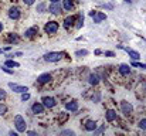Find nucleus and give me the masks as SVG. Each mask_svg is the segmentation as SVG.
<instances>
[{"mask_svg":"<svg viewBox=\"0 0 146 136\" xmlns=\"http://www.w3.org/2000/svg\"><path fill=\"white\" fill-rule=\"evenodd\" d=\"M90 16L94 19V23H101L102 20L106 19V14L105 13H101V11H91Z\"/></svg>","mask_w":146,"mask_h":136,"instance_id":"nucleus-5","label":"nucleus"},{"mask_svg":"<svg viewBox=\"0 0 146 136\" xmlns=\"http://www.w3.org/2000/svg\"><path fill=\"white\" fill-rule=\"evenodd\" d=\"M1 30H3V24L0 23V31H1Z\"/></svg>","mask_w":146,"mask_h":136,"instance_id":"nucleus-36","label":"nucleus"},{"mask_svg":"<svg viewBox=\"0 0 146 136\" xmlns=\"http://www.w3.org/2000/svg\"><path fill=\"white\" fill-rule=\"evenodd\" d=\"M4 65L6 67H19V62H16V61H13V60H7L6 62H4Z\"/></svg>","mask_w":146,"mask_h":136,"instance_id":"nucleus-21","label":"nucleus"},{"mask_svg":"<svg viewBox=\"0 0 146 136\" xmlns=\"http://www.w3.org/2000/svg\"><path fill=\"white\" fill-rule=\"evenodd\" d=\"M82 23H84V17H82V16H80V17H78V23H77V26H75V27H77V29H80V27L82 26Z\"/></svg>","mask_w":146,"mask_h":136,"instance_id":"nucleus-26","label":"nucleus"},{"mask_svg":"<svg viewBox=\"0 0 146 136\" xmlns=\"http://www.w3.org/2000/svg\"><path fill=\"white\" fill-rule=\"evenodd\" d=\"M1 70H3L4 72H7V74H13V71H10V70H9V68H6V67H4V68H1Z\"/></svg>","mask_w":146,"mask_h":136,"instance_id":"nucleus-35","label":"nucleus"},{"mask_svg":"<svg viewBox=\"0 0 146 136\" xmlns=\"http://www.w3.org/2000/svg\"><path fill=\"white\" fill-rule=\"evenodd\" d=\"M88 80H90V84H91V85H97L98 82H99V78H98L97 74H91V75L88 77Z\"/></svg>","mask_w":146,"mask_h":136,"instance_id":"nucleus-19","label":"nucleus"},{"mask_svg":"<svg viewBox=\"0 0 146 136\" xmlns=\"http://www.w3.org/2000/svg\"><path fill=\"white\" fill-rule=\"evenodd\" d=\"M75 19H77L75 16H70V17H67V19L64 20V27H65V29H70V27L75 23Z\"/></svg>","mask_w":146,"mask_h":136,"instance_id":"nucleus-16","label":"nucleus"},{"mask_svg":"<svg viewBox=\"0 0 146 136\" xmlns=\"http://www.w3.org/2000/svg\"><path fill=\"white\" fill-rule=\"evenodd\" d=\"M131 65H132V67H138V68H143V70H146V64H141V62H138V61H133Z\"/></svg>","mask_w":146,"mask_h":136,"instance_id":"nucleus-22","label":"nucleus"},{"mask_svg":"<svg viewBox=\"0 0 146 136\" xmlns=\"http://www.w3.org/2000/svg\"><path fill=\"white\" fill-rule=\"evenodd\" d=\"M4 96H6V92L3 90H0V101H3L4 99Z\"/></svg>","mask_w":146,"mask_h":136,"instance_id":"nucleus-31","label":"nucleus"},{"mask_svg":"<svg viewBox=\"0 0 146 136\" xmlns=\"http://www.w3.org/2000/svg\"><path fill=\"white\" fill-rule=\"evenodd\" d=\"M95 128H97L95 121H87V123H85V129L87 131H95Z\"/></svg>","mask_w":146,"mask_h":136,"instance_id":"nucleus-18","label":"nucleus"},{"mask_svg":"<svg viewBox=\"0 0 146 136\" xmlns=\"http://www.w3.org/2000/svg\"><path fill=\"white\" fill-rule=\"evenodd\" d=\"M9 17L11 19V20H17L19 17H20V9L19 7H11L10 10H9Z\"/></svg>","mask_w":146,"mask_h":136,"instance_id":"nucleus-8","label":"nucleus"},{"mask_svg":"<svg viewBox=\"0 0 146 136\" xmlns=\"http://www.w3.org/2000/svg\"><path fill=\"white\" fill-rule=\"evenodd\" d=\"M51 1H58V0H51Z\"/></svg>","mask_w":146,"mask_h":136,"instance_id":"nucleus-38","label":"nucleus"},{"mask_svg":"<svg viewBox=\"0 0 146 136\" xmlns=\"http://www.w3.org/2000/svg\"><path fill=\"white\" fill-rule=\"evenodd\" d=\"M43 103H44L46 108H54L57 102H55V99L51 98V96H44V98H43Z\"/></svg>","mask_w":146,"mask_h":136,"instance_id":"nucleus-9","label":"nucleus"},{"mask_svg":"<svg viewBox=\"0 0 146 136\" xmlns=\"http://www.w3.org/2000/svg\"><path fill=\"white\" fill-rule=\"evenodd\" d=\"M123 48V47H122ZM128 54H129V57L133 60V61H136V60H139L141 58V55H139V52H136V51H133V50H131V48H123Z\"/></svg>","mask_w":146,"mask_h":136,"instance_id":"nucleus-13","label":"nucleus"},{"mask_svg":"<svg viewBox=\"0 0 146 136\" xmlns=\"http://www.w3.org/2000/svg\"><path fill=\"white\" fill-rule=\"evenodd\" d=\"M9 88L13 90V92H19V94H24V92L29 91L27 87H21V85H17V84H13V82L9 84Z\"/></svg>","mask_w":146,"mask_h":136,"instance_id":"nucleus-6","label":"nucleus"},{"mask_svg":"<svg viewBox=\"0 0 146 136\" xmlns=\"http://www.w3.org/2000/svg\"><path fill=\"white\" fill-rule=\"evenodd\" d=\"M121 109H122V113H125V115L128 116V115H131V113H132V111H133V106H132L129 102H126V101H122V102H121Z\"/></svg>","mask_w":146,"mask_h":136,"instance_id":"nucleus-4","label":"nucleus"},{"mask_svg":"<svg viewBox=\"0 0 146 136\" xmlns=\"http://www.w3.org/2000/svg\"><path fill=\"white\" fill-rule=\"evenodd\" d=\"M0 52H1V50H0Z\"/></svg>","mask_w":146,"mask_h":136,"instance_id":"nucleus-39","label":"nucleus"},{"mask_svg":"<svg viewBox=\"0 0 146 136\" xmlns=\"http://www.w3.org/2000/svg\"><path fill=\"white\" fill-rule=\"evenodd\" d=\"M27 99H30V95H29L27 92H24L23 96H21V101H27Z\"/></svg>","mask_w":146,"mask_h":136,"instance_id":"nucleus-29","label":"nucleus"},{"mask_svg":"<svg viewBox=\"0 0 146 136\" xmlns=\"http://www.w3.org/2000/svg\"><path fill=\"white\" fill-rule=\"evenodd\" d=\"M51 81V74H41L38 78H37V82L38 84H47V82H50Z\"/></svg>","mask_w":146,"mask_h":136,"instance_id":"nucleus-11","label":"nucleus"},{"mask_svg":"<svg viewBox=\"0 0 146 136\" xmlns=\"http://www.w3.org/2000/svg\"><path fill=\"white\" fill-rule=\"evenodd\" d=\"M65 108H67V111L75 112L78 109V103H77V101H71V102H67L65 103Z\"/></svg>","mask_w":146,"mask_h":136,"instance_id":"nucleus-15","label":"nucleus"},{"mask_svg":"<svg viewBox=\"0 0 146 136\" xmlns=\"http://www.w3.org/2000/svg\"><path fill=\"white\" fill-rule=\"evenodd\" d=\"M61 135H74V132L72 131H64V132H61Z\"/></svg>","mask_w":146,"mask_h":136,"instance_id":"nucleus-33","label":"nucleus"},{"mask_svg":"<svg viewBox=\"0 0 146 136\" xmlns=\"http://www.w3.org/2000/svg\"><path fill=\"white\" fill-rule=\"evenodd\" d=\"M37 33H38V29H37V27H31V29L26 30V33H24V37H27V38H31V37H34Z\"/></svg>","mask_w":146,"mask_h":136,"instance_id":"nucleus-12","label":"nucleus"},{"mask_svg":"<svg viewBox=\"0 0 146 136\" xmlns=\"http://www.w3.org/2000/svg\"><path fill=\"white\" fill-rule=\"evenodd\" d=\"M115 119H116V112H115L113 109L106 111V121H108V122H112V121H115Z\"/></svg>","mask_w":146,"mask_h":136,"instance_id":"nucleus-17","label":"nucleus"},{"mask_svg":"<svg viewBox=\"0 0 146 136\" xmlns=\"http://www.w3.org/2000/svg\"><path fill=\"white\" fill-rule=\"evenodd\" d=\"M11 43H17L19 41V38H17V36H10V38H9Z\"/></svg>","mask_w":146,"mask_h":136,"instance_id":"nucleus-28","label":"nucleus"},{"mask_svg":"<svg viewBox=\"0 0 146 136\" xmlns=\"http://www.w3.org/2000/svg\"><path fill=\"white\" fill-rule=\"evenodd\" d=\"M125 1H128V3H129V1H131V0H125Z\"/></svg>","mask_w":146,"mask_h":136,"instance_id":"nucleus-37","label":"nucleus"},{"mask_svg":"<svg viewBox=\"0 0 146 136\" xmlns=\"http://www.w3.org/2000/svg\"><path fill=\"white\" fill-rule=\"evenodd\" d=\"M14 125H16L17 132H26L27 125H26V121H24V118H23L21 115H16V118H14Z\"/></svg>","mask_w":146,"mask_h":136,"instance_id":"nucleus-1","label":"nucleus"},{"mask_svg":"<svg viewBox=\"0 0 146 136\" xmlns=\"http://www.w3.org/2000/svg\"><path fill=\"white\" fill-rule=\"evenodd\" d=\"M62 7L65 10H71L72 9V0H62Z\"/></svg>","mask_w":146,"mask_h":136,"instance_id":"nucleus-20","label":"nucleus"},{"mask_svg":"<svg viewBox=\"0 0 146 136\" xmlns=\"http://www.w3.org/2000/svg\"><path fill=\"white\" fill-rule=\"evenodd\" d=\"M67 119H68V113H64V112H62V113L60 115V118H58L60 122H65Z\"/></svg>","mask_w":146,"mask_h":136,"instance_id":"nucleus-24","label":"nucleus"},{"mask_svg":"<svg viewBox=\"0 0 146 136\" xmlns=\"http://www.w3.org/2000/svg\"><path fill=\"white\" fill-rule=\"evenodd\" d=\"M34 1H36V0H23V3H24V4H27V6H30V4H33Z\"/></svg>","mask_w":146,"mask_h":136,"instance_id":"nucleus-30","label":"nucleus"},{"mask_svg":"<svg viewBox=\"0 0 146 136\" xmlns=\"http://www.w3.org/2000/svg\"><path fill=\"white\" fill-rule=\"evenodd\" d=\"M119 72H121V75L126 77V75H129V74H131V67H129V65H126V64H122V65L119 67Z\"/></svg>","mask_w":146,"mask_h":136,"instance_id":"nucleus-14","label":"nucleus"},{"mask_svg":"<svg viewBox=\"0 0 146 136\" xmlns=\"http://www.w3.org/2000/svg\"><path fill=\"white\" fill-rule=\"evenodd\" d=\"M31 111H33V113H36V115H40V113H43L44 112V103H34L33 106H31Z\"/></svg>","mask_w":146,"mask_h":136,"instance_id":"nucleus-10","label":"nucleus"},{"mask_svg":"<svg viewBox=\"0 0 146 136\" xmlns=\"http://www.w3.org/2000/svg\"><path fill=\"white\" fill-rule=\"evenodd\" d=\"M61 57H62L61 52H48V54L44 55V60L48 61V62H57V61L61 60Z\"/></svg>","mask_w":146,"mask_h":136,"instance_id":"nucleus-2","label":"nucleus"},{"mask_svg":"<svg viewBox=\"0 0 146 136\" xmlns=\"http://www.w3.org/2000/svg\"><path fill=\"white\" fill-rule=\"evenodd\" d=\"M57 30H58V23L57 21H48L44 27V31L47 34H54V33H57Z\"/></svg>","mask_w":146,"mask_h":136,"instance_id":"nucleus-3","label":"nucleus"},{"mask_svg":"<svg viewBox=\"0 0 146 136\" xmlns=\"http://www.w3.org/2000/svg\"><path fill=\"white\" fill-rule=\"evenodd\" d=\"M37 10H38V11H43V10H44V4H38V6H37Z\"/></svg>","mask_w":146,"mask_h":136,"instance_id":"nucleus-34","label":"nucleus"},{"mask_svg":"<svg viewBox=\"0 0 146 136\" xmlns=\"http://www.w3.org/2000/svg\"><path fill=\"white\" fill-rule=\"evenodd\" d=\"M105 55H106V57H115V54H113L112 51H105Z\"/></svg>","mask_w":146,"mask_h":136,"instance_id":"nucleus-32","label":"nucleus"},{"mask_svg":"<svg viewBox=\"0 0 146 136\" xmlns=\"http://www.w3.org/2000/svg\"><path fill=\"white\" fill-rule=\"evenodd\" d=\"M138 125H139V128H141V129H143V131H146V118H145V119H141Z\"/></svg>","mask_w":146,"mask_h":136,"instance_id":"nucleus-23","label":"nucleus"},{"mask_svg":"<svg viewBox=\"0 0 146 136\" xmlns=\"http://www.w3.org/2000/svg\"><path fill=\"white\" fill-rule=\"evenodd\" d=\"M6 112H7V108H6L4 105H1V103H0V115H4Z\"/></svg>","mask_w":146,"mask_h":136,"instance_id":"nucleus-27","label":"nucleus"},{"mask_svg":"<svg viewBox=\"0 0 146 136\" xmlns=\"http://www.w3.org/2000/svg\"><path fill=\"white\" fill-rule=\"evenodd\" d=\"M87 54H88V51H87V50H80V51H77V52H75V55H77V57H82V55H87Z\"/></svg>","mask_w":146,"mask_h":136,"instance_id":"nucleus-25","label":"nucleus"},{"mask_svg":"<svg viewBox=\"0 0 146 136\" xmlns=\"http://www.w3.org/2000/svg\"><path fill=\"white\" fill-rule=\"evenodd\" d=\"M61 6H60V3L58 1H52L51 3V6L48 7V10H50V13H52V14H60L61 13Z\"/></svg>","mask_w":146,"mask_h":136,"instance_id":"nucleus-7","label":"nucleus"}]
</instances>
